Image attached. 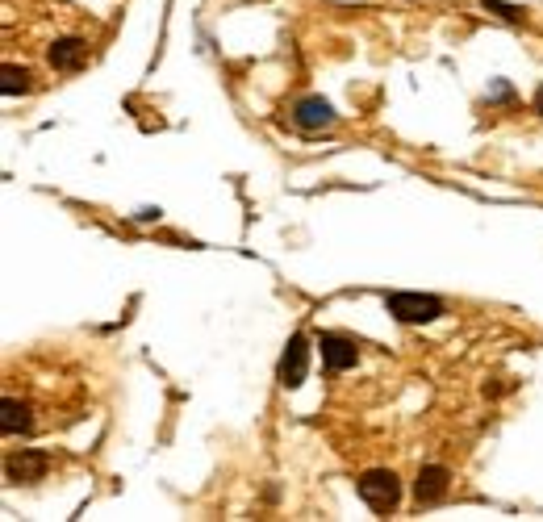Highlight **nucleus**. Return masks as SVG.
<instances>
[{
	"mask_svg": "<svg viewBox=\"0 0 543 522\" xmlns=\"http://www.w3.org/2000/svg\"><path fill=\"white\" fill-rule=\"evenodd\" d=\"M356 493H360V502L368 510L389 518L397 510V502H401V481H397V472H389V468H372V472H364V477L356 481Z\"/></svg>",
	"mask_w": 543,
	"mask_h": 522,
	"instance_id": "obj_1",
	"label": "nucleus"
},
{
	"mask_svg": "<svg viewBox=\"0 0 543 522\" xmlns=\"http://www.w3.org/2000/svg\"><path fill=\"white\" fill-rule=\"evenodd\" d=\"M385 310L397 322H406V326H427V322H439L447 314V305L439 297H431V293H389Z\"/></svg>",
	"mask_w": 543,
	"mask_h": 522,
	"instance_id": "obj_2",
	"label": "nucleus"
},
{
	"mask_svg": "<svg viewBox=\"0 0 543 522\" xmlns=\"http://www.w3.org/2000/svg\"><path fill=\"white\" fill-rule=\"evenodd\" d=\"M305 376H310V339L305 335H293L280 351V364H276V381L280 389H301Z\"/></svg>",
	"mask_w": 543,
	"mask_h": 522,
	"instance_id": "obj_3",
	"label": "nucleus"
},
{
	"mask_svg": "<svg viewBox=\"0 0 543 522\" xmlns=\"http://www.w3.org/2000/svg\"><path fill=\"white\" fill-rule=\"evenodd\" d=\"M46 468H51V456L46 452H34V447H21L5 460V481L9 485H34L46 477Z\"/></svg>",
	"mask_w": 543,
	"mask_h": 522,
	"instance_id": "obj_4",
	"label": "nucleus"
},
{
	"mask_svg": "<svg viewBox=\"0 0 543 522\" xmlns=\"http://www.w3.org/2000/svg\"><path fill=\"white\" fill-rule=\"evenodd\" d=\"M318 351H322L326 372H347V368H356V360H360V347L351 343L347 335H335V330H322Z\"/></svg>",
	"mask_w": 543,
	"mask_h": 522,
	"instance_id": "obj_5",
	"label": "nucleus"
},
{
	"mask_svg": "<svg viewBox=\"0 0 543 522\" xmlns=\"http://www.w3.org/2000/svg\"><path fill=\"white\" fill-rule=\"evenodd\" d=\"M293 126L305 130V134L330 130V126H335V109H330V101H322V97H301L293 105Z\"/></svg>",
	"mask_w": 543,
	"mask_h": 522,
	"instance_id": "obj_6",
	"label": "nucleus"
},
{
	"mask_svg": "<svg viewBox=\"0 0 543 522\" xmlns=\"http://www.w3.org/2000/svg\"><path fill=\"white\" fill-rule=\"evenodd\" d=\"M447 489H452V472H447L443 464H427V468H418L414 497H418L422 506H435V502H443Z\"/></svg>",
	"mask_w": 543,
	"mask_h": 522,
	"instance_id": "obj_7",
	"label": "nucleus"
},
{
	"mask_svg": "<svg viewBox=\"0 0 543 522\" xmlns=\"http://www.w3.org/2000/svg\"><path fill=\"white\" fill-rule=\"evenodd\" d=\"M46 59H51L55 71H80L84 59H88V42H80V38H55L51 46H46Z\"/></svg>",
	"mask_w": 543,
	"mask_h": 522,
	"instance_id": "obj_8",
	"label": "nucleus"
},
{
	"mask_svg": "<svg viewBox=\"0 0 543 522\" xmlns=\"http://www.w3.org/2000/svg\"><path fill=\"white\" fill-rule=\"evenodd\" d=\"M0 431H5V435H30L34 431V418H30L26 401L5 397V406H0Z\"/></svg>",
	"mask_w": 543,
	"mask_h": 522,
	"instance_id": "obj_9",
	"label": "nucleus"
},
{
	"mask_svg": "<svg viewBox=\"0 0 543 522\" xmlns=\"http://www.w3.org/2000/svg\"><path fill=\"white\" fill-rule=\"evenodd\" d=\"M0 76H5V84H0V92H5V97H17V92H30V71H26V67L5 63V71H0Z\"/></svg>",
	"mask_w": 543,
	"mask_h": 522,
	"instance_id": "obj_10",
	"label": "nucleus"
},
{
	"mask_svg": "<svg viewBox=\"0 0 543 522\" xmlns=\"http://www.w3.org/2000/svg\"><path fill=\"white\" fill-rule=\"evenodd\" d=\"M481 5L489 13H498L502 21H510V26H518V21H527V9H518V5H506V0H481Z\"/></svg>",
	"mask_w": 543,
	"mask_h": 522,
	"instance_id": "obj_11",
	"label": "nucleus"
},
{
	"mask_svg": "<svg viewBox=\"0 0 543 522\" xmlns=\"http://www.w3.org/2000/svg\"><path fill=\"white\" fill-rule=\"evenodd\" d=\"M535 113H539V117H543V88H539V92H535Z\"/></svg>",
	"mask_w": 543,
	"mask_h": 522,
	"instance_id": "obj_12",
	"label": "nucleus"
}]
</instances>
